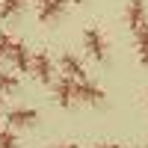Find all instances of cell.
Returning <instances> with one entry per match:
<instances>
[{
  "mask_svg": "<svg viewBox=\"0 0 148 148\" xmlns=\"http://www.w3.org/2000/svg\"><path fill=\"white\" fill-rule=\"evenodd\" d=\"M9 47H12V39H9L6 33H0V51H3V56L9 53Z\"/></svg>",
  "mask_w": 148,
  "mask_h": 148,
  "instance_id": "cell-14",
  "label": "cell"
},
{
  "mask_svg": "<svg viewBox=\"0 0 148 148\" xmlns=\"http://www.w3.org/2000/svg\"><path fill=\"white\" fill-rule=\"evenodd\" d=\"M136 33H139V59H142V65H148V24L145 21L136 27Z\"/></svg>",
  "mask_w": 148,
  "mask_h": 148,
  "instance_id": "cell-10",
  "label": "cell"
},
{
  "mask_svg": "<svg viewBox=\"0 0 148 148\" xmlns=\"http://www.w3.org/2000/svg\"><path fill=\"white\" fill-rule=\"evenodd\" d=\"M39 121V113L30 107H24V110H12L9 113V125L12 127H27V125H36Z\"/></svg>",
  "mask_w": 148,
  "mask_h": 148,
  "instance_id": "cell-7",
  "label": "cell"
},
{
  "mask_svg": "<svg viewBox=\"0 0 148 148\" xmlns=\"http://www.w3.org/2000/svg\"><path fill=\"white\" fill-rule=\"evenodd\" d=\"M24 6V0H3L0 3V18H12V15H18Z\"/></svg>",
  "mask_w": 148,
  "mask_h": 148,
  "instance_id": "cell-11",
  "label": "cell"
},
{
  "mask_svg": "<svg viewBox=\"0 0 148 148\" xmlns=\"http://www.w3.org/2000/svg\"><path fill=\"white\" fill-rule=\"evenodd\" d=\"M65 12V0H42V9H39V18L47 21H56L59 15Z\"/></svg>",
  "mask_w": 148,
  "mask_h": 148,
  "instance_id": "cell-8",
  "label": "cell"
},
{
  "mask_svg": "<svg viewBox=\"0 0 148 148\" xmlns=\"http://www.w3.org/2000/svg\"><path fill=\"white\" fill-rule=\"evenodd\" d=\"M59 65H62L65 77H71V80H83V77H86V71H83V65H80V59L74 56V53H62Z\"/></svg>",
  "mask_w": 148,
  "mask_h": 148,
  "instance_id": "cell-6",
  "label": "cell"
},
{
  "mask_svg": "<svg viewBox=\"0 0 148 148\" xmlns=\"http://www.w3.org/2000/svg\"><path fill=\"white\" fill-rule=\"evenodd\" d=\"M95 148H119V145H113V142H101V145H95Z\"/></svg>",
  "mask_w": 148,
  "mask_h": 148,
  "instance_id": "cell-15",
  "label": "cell"
},
{
  "mask_svg": "<svg viewBox=\"0 0 148 148\" xmlns=\"http://www.w3.org/2000/svg\"><path fill=\"white\" fill-rule=\"evenodd\" d=\"M71 3H83V0H71Z\"/></svg>",
  "mask_w": 148,
  "mask_h": 148,
  "instance_id": "cell-17",
  "label": "cell"
},
{
  "mask_svg": "<svg viewBox=\"0 0 148 148\" xmlns=\"http://www.w3.org/2000/svg\"><path fill=\"white\" fill-rule=\"evenodd\" d=\"M18 145V139H15V133L12 130H3L0 133V148H15Z\"/></svg>",
  "mask_w": 148,
  "mask_h": 148,
  "instance_id": "cell-13",
  "label": "cell"
},
{
  "mask_svg": "<svg viewBox=\"0 0 148 148\" xmlns=\"http://www.w3.org/2000/svg\"><path fill=\"white\" fill-rule=\"evenodd\" d=\"M0 59H3V51H0Z\"/></svg>",
  "mask_w": 148,
  "mask_h": 148,
  "instance_id": "cell-18",
  "label": "cell"
},
{
  "mask_svg": "<svg viewBox=\"0 0 148 148\" xmlns=\"http://www.w3.org/2000/svg\"><path fill=\"white\" fill-rule=\"evenodd\" d=\"M56 148H80V145H74V142H65V145H56Z\"/></svg>",
  "mask_w": 148,
  "mask_h": 148,
  "instance_id": "cell-16",
  "label": "cell"
},
{
  "mask_svg": "<svg viewBox=\"0 0 148 148\" xmlns=\"http://www.w3.org/2000/svg\"><path fill=\"white\" fill-rule=\"evenodd\" d=\"M83 42H86V51H89L98 62H104V59H107V39L101 36L98 27H89V30H86V33H83Z\"/></svg>",
  "mask_w": 148,
  "mask_h": 148,
  "instance_id": "cell-1",
  "label": "cell"
},
{
  "mask_svg": "<svg viewBox=\"0 0 148 148\" xmlns=\"http://www.w3.org/2000/svg\"><path fill=\"white\" fill-rule=\"evenodd\" d=\"M74 98H77V101H83V104H104V92L98 89V86H92V83H86V77L83 80H74Z\"/></svg>",
  "mask_w": 148,
  "mask_h": 148,
  "instance_id": "cell-2",
  "label": "cell"
},
{
  "mask_svg": "<svg viewBox=\"0 0 148 148\" xmlns=\"http://www.w3.org/2000/svg\"><path fill=\"white\" fill-rule=\"evenodd\" d=\"M0 107H3V101H0Z\"/></svg>",
  "mask_w": 148,
  "mask_h": 148,
  "instance_id": "cell-19",
  "label": "cell"
},
{
  "mask_svg": "<svg viewBox=\"0 0 148 148\" xmlns=\"http://www.w3.org/2000/svg\"><path fill=\"white\" fill-rule=\"evenodd\" d=\"M15 89H18L15 74H0V92H15Z\"/></svg>",
  "mask_w": 148,
  "mask_h": 148,
  "instance_id": "cell-12",
  "label": "cell"
},
{
  "mask_svg": "<svg viewBox=\"0 0 148 148\" xmlns=\"http://www.w3.org/2000/svg\"><path fill=\"white\" fill-rule=\"evenodd\" d=\"M53 101H56L59 107H71V104H74V80H71V77H62V80L56 83Z\"/></svg>",
  "mask_w": 148,
  "mask_h": 148,
  "instance_id": "cell-5",
  "label": "cell"
},
{
  "mask_svg": "<svg viewBox=\"0 0 148 148\" xmlns=\"http://www.w3.org/2000/svg\"><path fill=\"white\" fill-rule=\"evenodd\" d=\"M142 21H145V3L142 0H130V6H127V27L136 30Z\"/></svg>",
  "mask_w": 148,
  "mask_h": 148,
  "instance_id": "cell-9",
  "label": "cell"
},
{
  "mask_svg": "<svg viewBox=\"0 0 148 148\" xmlns=\"http://www.w3.org/2000/svg\"><path fill=\"white\" fill-rule=\"evenodd\" d=\"M30 68L36 71V77H39L42 83H51V80H53V62H51V56H47L45 51L36 53V56L30 59Z\"/></svg>",
  "mask_w": 148,
  "mask_h": 148,
  "instance_id": "cell-3",
  "label": "cell"
},
{
  "mask_svg": "<svg viewBox=\"0 0 148 148\" xmlns=\"http://www.w3.org/2000/svg\"><path fill=\"white\" fill-rule=\"evenodd\" d=\"M12 62H15V68L18 71H30V51H27V45L24 42H12V47H9V53H6Z\"/></svg>",
  "mask_w": 148,
  "mask_h": 148,
  "instance_id": "cell-4",
  "label": "cell"
}]
</instances>
